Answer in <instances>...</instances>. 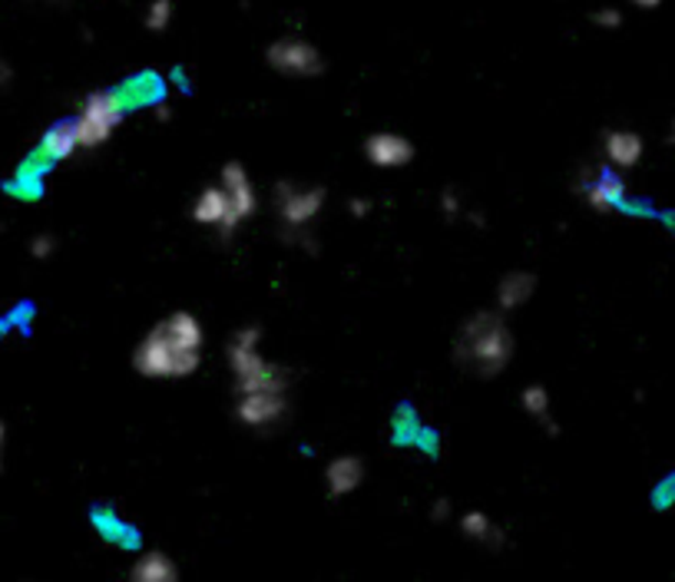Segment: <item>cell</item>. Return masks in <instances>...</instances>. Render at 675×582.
I'll return each instance as SVG.
<instances>
[{
	"mask_svg": "<svg viewBox=\"0 0 675 582\" xmlns=\"http://www.w3.org/2000/svg\"><path fill=\"white\" fill-rule=\"evenodd\" d=\"M464 530H467V537H474V540H494V523H491L484 514H467V517H464Z\"/></svg>",
	"mask_w": 675,
	"mask_h": 582,
	"instance_id": "d6986e66",
	"label": "cell"
},
{
	"mask_svg": "<svg viewBox=\"0 0 675 582\" xmlns=\"http://www.w3.org/2000/svg\"><path fill=\"white\" fill-rule=\"evenodd\" d=\"M530 292H534V275L517 272V275L504 278V285H500V305L504 308H517V305H524L530 298Z\"/></svg>",
	"mask_w": 675,
	"mask_h": 582,
	"instance_id": "2e32d148",
	"label": "cell"
},
{
	"mask_svg": "<svg viewBox=\"0 0 675 582\" xmlns=\"http://www.w3.org/2000/svg\"><path fill=\"white\" fill-rule=\"evenodd\" d=\"M514 355V338L497 315H477L464 325L457 338V358L467 371L491 378L497 374Z\"/></svg>",
	"mask_w": 675,
	"mask_h": 582,
	"instance_id": "7a4b0ae2",
	"label": "cell"
},
{
	"mask_svg": "<svg viewBox=\"0 0 675 582\" xmlns=\"http://www.w3.org/2000/svg\"><path fill=\"white\" fill-rule=\"evenodd\" d=\"M199 358H202V325L189 311L166 318L136 348V368L146 378H186L199 368Z\"/></svg>",
	"mask_w": 675,
	"mask_h": 582,
	"instance_id": "6da1fadb",
	"label": "cell"
},
{
	"mask_svg": "<svg viewBox=\"0 0 675 582\" xmlns=\"http://www.w3.org/2000/svg\"><path fill=\"white\" fill-rule=\"evenodd\" d=\"M351 212H355V215H365V212H368V202L355 199V202H351Z\"/></svg>",
	"mask_w": 675,
	"mask_h": 582,
	"instance_id": "7402d4cb",
	"label": "cell"
},
{
	"mask_svg": "<svg viewBox=\"0 0 675 582\" xmlns=\"http://www.w3.org/2000/svg\"><path fill=\"white\" fill-rule=\"evenodd\" d=\"M30 252H33L36 258H46V255L53 252V239H50V235H36L33 245H30Z\"/></svg>",
	"mask_w": 675,
	"mask_h": 582,
	"instance_id": "44dd1931",
	"label": "cell"
},
{
	"mask_svg": "<svg viewBox=\"0 0 675 582\" xmlns=\"http://www.w3.org/2000/svg\"><path fill=\"white\" fill-rule=\"evenodd\" d=\"M126 106L116 93H89L80 116L73 119V129H76V139L80 146H99L109 139V133L119 126Z\"/></svg>",
	"mask_w": 675,
	"mask_h": 582,
	"instance_id": "277c9868",
	"label": "cell"
},
{
	"mask_svg": "<svg viewBox=\"0 0 675 582\" xmlns=\"http://www.w3.org/2000/svg\"><path fill=\"white\" fill-rule=\"evenodd\" d=\"M321 202H325L321 189H295V186H282L278 189V209H282L285 225H292V229L308 225L318 215Z\"/></svg>",
	"mask_w": 675,
	"mask_h": 582,
	"instance_id": "8992f818",
	"label": "cell"
},
{
	"mask_svg": "<svg viewBox=\"0 0 675 582\" xmlns=\"http://www.w3.org/2000/svg\"><path fill=\"white\" fill-rule=\"evenodd\" d=\"M636 7H643V10H653V7H660L663 0H633Z\"/></svg>",
	"mask_w": 675,
	"mask_h": 582,
	"instance_id": "cb8c5ba5",
	"label": "cell"
},
{
	"mask_svg": "<svg viewBox=\"0 0 675 582\" xmlns=\"http://www.w3.org/2000/svg\"><path fill=\"white\" fill-rule=\"evenodd\" d=\"M361 480H365V467H361L358 457H338V461L328 467V490H331L335 497L351 494Z\"/></svg>",
	"mask_w": 675,
	"mask_h": 582,
	"instance_id": "5bb4252c",
	"label": "cell"
},
{
	"mask_svg": "<svg viewBox=\"0 0 675 582\" xmlns=\"http://www.w3.org/2000/svg\"><path fill=\"white\" fill-rule=\"evenodd\" d=\"M169 17H172V0H152L149 10H146V27L149 30H166Z\"/></svg>",
	"mask_w": 675,
	"mask_h": 582,
	"instance_id": "e0dca14e",
	"label": "cell"
},
{
	"mask_svg": "<svg viewBox=\"0 0 675 582\" xmlns=\"http://www.w3.org/2000/svg\"><path fill=\"white\" fill-rule=\"evenodd\" d=\"M179 573H176V567L162 557V553H149V557H143L139 563H136V570H133V580L139 582H166V580H176Z\"/></svg>",
	"mask_w": 675,
	"mask_h": 582,
	"instance_id": "9a60e30c",
	"label": "cell"
},
{
	"mask_svg": "<svg viewBox=\"0 0 675 582\" xmlns=\"http://www.w3.org/2000/svg\"><path fill=\"white\" fill-rule=\"evenodd\" d=\"M73 149H80V139H76V129L73 123H56L46 129L43 142H40V156L50 159V162H60L66 156H73Z\"/></svg>",
	"mask_w": 675,
	"mask_h": 582,
	"instance_id": "4fadbf2b",
	"label": "cell"
},
{
	"mask_svg": "<svg viewBox=\"0 0 675 582\" xmlns=\"http://www.w3.org/2000/svg\"><path fill=\"white\" fill-rule=\"evenodd\" d=\"M600 27H610V30H616L620 23H623V13L620 10H613V7H607V10H597V17H593Z\"/></svg>",
	"mask_w": 675,
	"mask_h": 582,
	"instance_id": "ffe728a7",
	"label": "cell"
},
{
	"mask_svg": "<svg viewBox=\"0 0 675 582\" xmlns=\"http://www.w3.org/2000/svg\"><path fill=\"white\" fill-rule=\"evenodd\" d=\"M192 215H196V222H202V225H219L222 232H232V229L239 225V215H235V209H232V202H229V192H225L222 186L205 189V192L199 195Z\"/></svg>",
	"mask_w": 675,
	"mask_h": 582,
	"instance_id": "9c48e42d",
	"label": "cell"
},
{
	"mask_svg": "<svg viewBox=\"0 0 675 582\" xmlns=\"http://www.w3.org/2000/svg\"><path fill=\"white\" fill-rule=\"evenodd\" d=\"M607 156L616 169H633L643 159V136L633 129H613L607 133Z\"/></svg>",
	"mask_w": 675,
	"mask_h": 582,
	"instance_id": "7c38bea8",
	"label": "cell"
},
{
	"mask_svg": "<svg viewBox=\"0 0 675 582\" xmlns=\"http://www.w3.org/2000/svg\"><path fill=\"white\" fill-rule=\"evenodd\" d=\"M282 414H285L282 391H252V394H242V401H239V417L249 427H268Z\"/></svg>",
	"mask_w": 675,
	"mask_h": 582,
	"instance_id": "52a82bcc",
	"label": "cell"
},
{
	"mask_svg": "<svg viewBox=\"0 0 675 582\" xmlns=\"http://www.w3.org/2000/svg\"><path fill=\"white\" fill-rule=\"evenodd\" d=\"M444 209H447V212H457V199H454L451 192L444 195Z\"/></svg>",
	"mask_w": 675,
	"mask_h": 582,
	"instance_id": "603a6c76",
	"label": "cell"
},
{
	"mask_svg": "<svg viewBox=\"0 0 675 582\" xmlns=\"http://www.w3.org/2000/svg\"><path fill=\"white\" fill-rule=\"evenodd\" d=\"M524 408L537 417H547L550 414V394L544 388H527L524 391Z\"/></svg>",
	"mask_w": 675,
	"mask_h": 582,
	"instance_id": "ac0fdd59",
	"label": "cell"
},
{
	"mask_svg": "<svg viewBox=\"0 0 675 582\" xmlns=\"http://www.w3.org/2000/svg\"><path fill=\"white\" fill-rule=\"evenodd\" d=\"M368 159L378 166V169H398V166H408L411 156H414V146L398 136V133H375L365 146Z\"/></svg>",
	"mask_w": 675,
	"mask_h": 582,
	"instance_id": "ba28073f",
	"label": "cell"
},
{
	"mask_svg": "<svg viewBox=\"0 0 675 582\" xmlns=\"http://www.w3.org/2000/svg\"><path fill=\"white\" fill-rule=\"evenodd\" d=\"M268 63L278 73H292V76H312L321 70V56L312 43L305 40H278L268 46Z\"/></svg>",
	"mask_w": 675,
	"mask_h": 582,
	"instance_id": "5b68a950",
	"label": "cell"
},
{
	"mask_svg": "<svg viewBox=\"0 0 675 582\" xmlns=\"http://www.w3.org/2000/svg\"><path fill=\"white\" fill-rule=\"evenodd\" d=\"M7 80H10V66H7V63L0 60V86H3Z\"/></svg>",
	"mask_w": 675,
	"mask_h": 582,
	"instance_id": "484cf974",
	"label": "cell"
},
{
	"mask_svg": "<svg viewBox=\"0 0 675 582\" xmlns=\"http://www.w3.org/2000/svg\"><path fill=\"white\" fill-rule=\"evenodd\" d=\"M3 444H7V427H3V421H0V467H3Z\"/></svg>",
	"mask_w": 675,
	"mask_h": 582,
	"instance_id": "d4e9b609",
	"label": "cell"
},
{
	"mask_svg": "<svg viewBox=\"0 0 675 582\" xmlns=\"http://www.w3.org/2000/svg\"><path fill=\"white\" fill-rule=\"evenodd\" d=\"M222 189L229 192V202H232L239 222L249 219V215L255 212L259 195H255V189H252V182H249V176H245V169H242L239 162L225 166V172H222Z\"/></svg>",
	"mask_w": 675,
	"mask_h": 582,
	"instance_id": "30bf717a",
	"label": "cell"
},
{
	"mask_svg": "<svg viewBox=\"0 0 675 582\" xmlns=\"http://www.w3.org/2000/svg\"><path fill=\"white\" fill-rule=\"evenodd\" d=\"M587 199L600 212H613L626 205V182L616 172H600L587 182Z\"/></svg>",
	"mask_w": 675,
	"mask_h": 582,
	"instance_id": "8fae6325",
	"label": "cell"
},
{
	"mask_svg": "<svg viewBox=\"0 0 675 582\" xmlns=\"http://www.w3.org/2000/svg\"><path fill=\"white\" fill-rule=\"evenodd\" d=\"M669 142H675V119H673V129H669Z\"/></svg>",
	"mask_w": 675,
	"mask_h": 582,
	"instance_id": "4316f807",
	"label": "cell"
},
{
	"mask_svg": "<svg viewBox=\"0 0 675 582\" xmlns=\"http://www.w3.org/2000/svg\"><path fill=\"white\" fill-rule=\"evenodd\" d=\"M259 338L262 335L255 328H245V331H239V338L229 348V361L235 368V384H239L242 394H252V391H282L285 388V371L268 364L259 355Z\"/></svg>",
	"mask_w": 675,
	"mask_h": 582,
	"instance_id": "3957f363",
	"label": "cell"
}]
</instances>
